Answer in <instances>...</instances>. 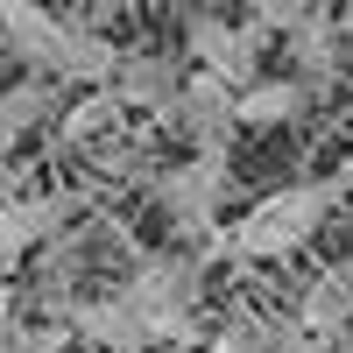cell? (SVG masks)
<instances>
[{"label":"cell","instance_id":"cell-1","mask_svg":"<svg viewBox=\"0 0 353 353\" xmlns=\"http://www.w3.org/2000/svg\"><path fill=\"white\" fill-rule=\"evenodd\" d=\"M346 198H353V163H339L332 176H318V184H283L269 198H254L212 248L233 254V261H283V254H297Z\"/></svg>","mask_w":353,"mask_h":353},{"label":"cell","instance_id":"cell-2","mask_svg":"<svg viewBox=\"0 0 353 353\" xmlns=\"http://www.w3.org/2000/svg\"><path fill=\"white\" fill-rule=\"evenodd\" d=\"M198 290H205V254L170 248V254H134V269L113 283V297L134 311L149 346H184L198 339Z\"/></svg>","mask_w":353,"mask_h":353},{"label":"cell","instance_id":"cell-3","mask_svg":"<svg viewBox=\"0 0 353 353\" xmlns=\"http://www.w3.org/2000/svg\"><path fill=\"white\" fill-rule=\"evenodd\" d=\"M226 191H233V156L226 149H198V156H184V163L149 176V198L163 205V219L184 233V241H212Z\"/></svg>","mask_w":353,"mask_h":353},{"label":"cell","instance_id":"cell-4","mask_svg":"<svg viewBox=\"0 0 353 353\" xmlns=\"http://www.w3.org/2000/svg\"><path fill=\"white\" fill-rule=\"evenodd\" d=\"M261 28L254 21H219V14H184V57L205 71L233 85V92H248V85L261 78Z\"/></svg>","mask_w":353,"mask_h":353},{"label":"cell","instance_id":"cell-5","mask_svg":"<svg viewBox=\"0 0 353 353\" xmlns=\"http://www.w3.org/2000/svg\"><path fill=\"white\" fill-rule=\"evenodd\" d=\"M78 212H85L78 191H28L21 205H8V212H0V283H8L28 254H43L57 233H71Z\"/></svg>","mask_w":353,"mask_h":353},{"label":"cell","instance_id":"cell-6","mask_svg":"<svg viewBox=\"0 0 353 353\" xmlns=\"http://www.w3.org/2000/svg\"><path fill=\"white\" fill-rule=\"evenodd\" d=\"M184 78H191V64L176 50L141 43V50H121V71H113L106 92L121 99V113H156V121H170L176 99H184Z\"/></svg>","mask_w":353,"mask_h":353},{"label":"cell","instance_id":"cell-7","mask_svg":"<svg viewBox=\"0 0 353 353\" xmlns=\"http://www.w3.org/2000/svg\"><path fill=\"white\" fill-rule=\"evenodd\" d=\"M170 128L191 141V156L198 149H226L233 156V134H241V92L219 85V78H205V71H191L184 78V99H176V113H170Z\"/></svg>","mask_w":353,"mask_h":353},{"label":"cell","instance_id":"cell-8","mask_svg":"<svg viewBox=\"0 0 353 353\" xmlns=\"http://www.w3.org/2000/svg\"><path fill=\"white\" fill-rule=\"evenodd\" d=\"M290 325H297L304 339H325V346H339V339L353 332V254L325 261V269L304 283V297H297V311H290Z\"/></svg>","mask_w":353,"mask_h":353},{"label":"cell","instance_id":"cell-9","mask_svg":"<svg viewBox=\"0 0 353 353\" xmlns=\"http://www.w3.org/2000/svg\"><path fill=\"white\" fill-rule=\"evenodd\" d=\"M283 57H290V78L304 85L311 99H325L332 85H339V71H346V43H339V21L318 8L297 36H283Z\"/></svg>","mask_w":353,"mask_h":353},{"label":"cell","instance_id":"cell-10","mask_svg":"<svg viewBox=\"0 0 353 353\" xmlns=\"http://www.w3.org/2000/svg\"><path fill=\"white\" fill-rule=\"evenodd\" d=\"M57 106H64V85H50V78H14V85H0V163H14L21 141L36 134L43 121H57Z\"/></svg>","mask_w":353,"mask_h":353},{"label":"cell","instance_id":"cell-11","mask_svg":"<svg viewBox=\"0 0 353 353\" xmlns=\"http://www.w3.org/2000/svg\"><path fill=\"white\" fill-rule=\"evenodd\" d=\"M304 106H311V92L297 78H254L241 92V128H283V121H297Z\"/></svg>","mask_w":353,"mask_h":353},{"label":"cell","instance_id":"cell-12","mask_svg":"<svg viewBox=\"0 0 353 353\" xmlns=\"http://www.w3.org/2000/svg\"><path fill=\"white\" fill-rule=\"evenodd\" d=\"M113 121H121V99L113 92H78L64 113H57V141H64V149H99L113 134Z\"/></svg>","mask_w":353,"mask_h":353},{"label":"cell","instance_id":"cell-13","mask_svg":"<svg viewBox=\"0 0 353 353\" xmlns=\"http://www.w3.org/2000/svg\"><path fill=\"white\" fill-rule=\"evenodd\" d=\"M14 332H21V304H14V283H0V353H8Z\"/></svg>","mask_w":353,"mask_h":353},{"label":"cell","instance_id":"cell-14","mask_svg":"<svg viewBox=\"0 0 353 353\" xmlns=\"http://www.w3.org/2000/svg\"><path fill=\"white\" fill-rule=\"evenodd\" d=\"M28 198V184H21V163H0V212L8 205H21Z\"/></svg>","mask_w":353,"mask_h":353},{"label":"cell","instance_id":"cell-15","mask_svg":"<svg viewBox=\"0 0 353 353\" xmlns=\"http://www.w3.org/2000/svg\"><path fill=\"white\" fill-rule=\"evenodd\" d=\"M198 353H248V339H241V325H219V332L205 339Z\"/></svg>","mask_w":353,"mask_h":353},{"label":"cell","instance_id":"cell-16","mask_svg":"<svg viewBox=\"0 0 353 353\" xmlns=\"http://www.w3.org/2000/svg\"><path fill=\"white\" fill-rule=\"evenodd\" d=\"M8 353H28V346H21V332H14V339H8Z\"/></svg>","mask_w":353,"mask_h":353},{"label":"cell","instance_id":"cell-17","mask_svg":"<svg viewBox=\"0 0 353 353\" xmlns=\"http://www.w3.org/2000/svg\"><path fill=\"white\" fill-rule=\"evenodd\" d=\"M339 353H353V332H346V339H339Z\"/></svg>","mask_w":353,"mask_h":353}]
</instances>
